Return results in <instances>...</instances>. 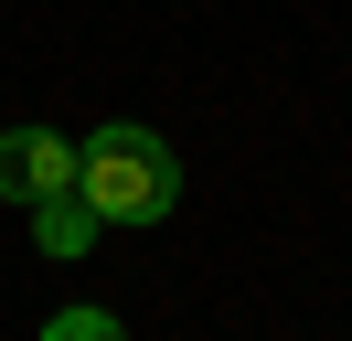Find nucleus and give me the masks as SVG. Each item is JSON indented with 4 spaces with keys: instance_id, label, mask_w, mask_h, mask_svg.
I'll list each match as a JSON object with an SVG mask.
<instances>
[{
    "instance_id": "1",
    "label": "nucleus",
    "mask_w": 352,
    "mask_h": 341,
    "mask_svg": "<svg viewBox=\"0 0 352 341\" xmlns=\"http://www.w3.org/2000/svg\"><path fill=\"white\" fill-rule=\"evenodd\" d=\"M75 192H86V213L96 224H160V213L182 203V160H171V139L160 128H96L86 149H75Z\"/></svg>"
},
{
    "instance_id": "2",
    "label": "nucleus",
    "mask_w": 352,
    "mask_h": 341,
    "mask_svg": "<svg viewBox=\"0 0 352 341\" xmlns=\"http://www.w3.org/2000/svg\"><path fill=\"white\" fill-rule=\"evenodd\" d=\"M54 192H75V139H54V128H0V203H54Z\"/></svg>"
},
{
    "instance_id": "3",
    "label": "nucleus",
    "mask_w": 352,
    "mask_h": 341,
    "mask_svg": "<svg viewBox=\"0 0 352 341\" xmlns=\"http://www.w3.org/2000/svg\"><path fill=\"white\" fill-rule=\"evenodd\" d=\"M32 245H43V256H86V245H96L86 192H54V203H32Z\"/></svg>"
},
{
    "instance_id": "4",
    "label": "nucleus",
    "mask_w": 352,
    "mask_h": 341,
    "mask_svg": "<svg viewBox=\"0 0 352 341\" xmlns=\"http://www.w3.org/2000/svg\"><path fill=\"white\" fill-rule=\"evenodd\" d=\"M43 341H129V331H118L107 309H54V320H43Z\"/></svg>"
}]
</instances>
